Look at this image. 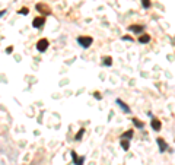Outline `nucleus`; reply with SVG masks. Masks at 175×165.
I'll return each instance as SVG.
<instances>
[{
    "label": "nucleus",
    "instance_id": "f257e3e1",
    "mask_svg": "<svg viewBox=\"0 0 175 165\" xmlns=\"http://www.w3.org/2000/svg\"><path fill=\"white\" fill-rule=\"evenodd\" d=\"M93 39L92 37H85V35H82V37H77V44L80 45L82 48H89L91 45H92Z\"/></svg>",
    "mask_w": 175,
    "mask_h": 165
},
{
    "label": "nucleus",
    "instance_id": "f03ea898",
    "mask_svg": "<svg viewBox=\"0 0 175 165\" xmlns=\"http://www.w3.org/2000/svg\"><path fill=\"white\" fill-rule=\"evenodd\" d=\"M50 47V41L45 38H41L37 43V50H38L39 53H44V51H47V48Z\"/></svg>",
    "mask_w": 175,
    "mask_h": 165
},
{
    "label": "nucleus",
    "instance_id": "7ed1b4c3",
    "mask_svg": "<svg viewBox=\"0 0 175 165\" xmlns=\"http://www.w3.org/2000/svg\"><path fill=\"white\" fill-rule=\"evenodd\" d=\"M70 155H71V158H73V164L75 165H83L85 164V156H77V154L75 152V151H71L70 152Z\"/></svg>",
    "mask_w": 175,
    "mask_h": 165
},
{
    "label": "nucleus",
    "instance_id": "20e7f679",
    "mask_svg": "<svg viewBox=\"0 0 175 165\" xmlns=\"http://www.w3.org/2000/svg\"><path fill=\"white\" fill-rule=\"evenodd\" d=\"M44 23H45V19H44L43 16H37V18H34L32 27L35 28V29H39V28L44 27Z\"/></svg>",
    "mask_w": 175,
    "mask_h": 165
},
{
    "label": "nucleus",
    "instance_id": "39448f33",
    "mask_svg": "<svg viewBox=\"0 0 175 165\" xmlns=\"http://www.w3.org/2000/svg\"><path fill=\"white\" fill-rule=\"evenodd\" d=\"M156 143H158V146H159V152H161V154H164L165 151H166V149L169 148V146H168V143L165 142V140H164L162 138H158V139H156Z\"/></svg>",
    "mask_w": 175,
    "mask_h": 165
},
{
    "label": "nucleus",
    "instance_id": "423d86ee",
    "mask_svg": "<svg viewBox=\"0 0 175 165\" xmlns=\"http://www.w3.org/2000/svg\"><path fill=\"white\" fill-rule=\"evenodd\" d=\"M128 31H131V32H134V34H140V35H142L143 31H144V25H130V27H128Z\"/></svg>",
    "mask_w": 175,
    "mask_h": 165
},
{
    "label": "nucleus",
    "instance_id": "0eeeda50",
    "mask_svg": "<svg viewBox=\"0 0 175 165\" xmlns=\"http://www.w3.org/2000/svg\"><path fill=\"white\" fill-rule=\"evenodd\" d=\"M115 102H117V104L120 105V108L123 110V113H126V114H130V113H131L130 107H128V105H127L126 102H124V101H121L120 98H118V99H115Z\"/></svg>",
    "mask_w": 175,
    "mask_h": 165
},
{
    "label": "nucleus",
    "instance_id": "6e6552de",
    "mask_svg": "<svg viewBox=\"0 0 175 165\" xmlns=\"http://www.w3.org/2000/svg\"><path fill=\"white\" fill-rule=\"evenodd\" d=\"M150 127H152L155 132H159V130L162 129V123H161V120H158V118H152V120H150Z\"/></svg>",
    "mask_w": 175,
    "mask_h": 165
},
{
    "label": "nucleus",
    "instance_id": "1a4fd4ad",
    "mask_svg": "<svg viewBox=\"0 0 175 165\" xmlns=\"http://www.w3.org/2000/svg\"><path fill=\"white\" fill-rule=\"evenodd\" d=\"M139 43H140V44H148V43H150V35H149V34H142V35L139 37Z\"/></svg>",
    "mask_w": 175,
    "mask_h": 165
},
{
    "label": "nucleus",
    "instance_id": "9d476101",
    "mask_svg": "<svg viewBox=\"0 0 175 165\" xmlns=\"http://www.w3.org/2000/svg\"><path fill=\"white\" fill-rule=\"evenodd\" d=\"M131 123H133V124H134V127H137L139 130L144 129V123H143V121H140V120H137L136 117H134V118H131Z\"/></svg>",
    "mask_w": 175,
    "mask_h": 165
},
{
    "label": "nucleus",
    "instance_id": "9b49d317",
    "mask_svg": "<svg viewBox=\"0 0 175 165\" xmlns=\"http://www.w3.org/2000/svg\"><path fill=\"white\" fill-rule=\"evenodd\" d=\"M111 64H112V57H109V56H104V57H102V66L109 67Z\"/></svg>",
    "mask_w": 175,
    "mask_h": 165
},
{
    "label": "nucleus",
    "instance_id": "f8f14e48",
    "mask_svg": "<svg viewBox=\"0 0 175 165\" xmlns=\"http://www.w3.org/2000/svg\"><path fill=\"white\" fill-rule=\"evenodd\" d=\"M35 7H37V10H39V12H45V15H50V9L48 7H47V6L45 5H37L35 6Z\"/></svg>",
    "mask_w": 175,
    "mask_h": 165
},
{
    "label": "nucleus",
    "instance_id": "ddd939ff",
    "mask_svg": "<svg viewBox=\"0 0 175 165\" xmlns=\"http://www.w3.org/2000/svg\"><path fill=\"white\" fill-rule=\"evenodd\" d=\"M133 134H134V130H127L126 133L121 134V139H127V140H130V139L133 138Z\"/></svg>",
    "mask_w": 175,
    "mask_h": 165
},
{
    "label": "nucleus",
    "instance_id": "4468645a",
    "mask_svg": "<svg viewBox=\"0 0 175 165\" xmlns=\"http://www.w3.org/2000/svg\"><path fill=\"white\" fill-rule=\"evenodd\" d=\"M120 145H121V148L124 149V151H128V149H130V142H128L127 139H121Z\"/></svg>",
    "mask_w": 175,
    "mask_h": 165
},
{
    "label": "nucleus",
    "instance_id": "2eb2a0df",
    "mask_svg": "<svg viewBox=\"0 0 175 165\" xmlns=\"http://www.w3.org/2000/svg\"><path fill=\"white\" fill-rule=\"evenodd\" d=\"M85 132H86V130H85V129H80V130H79V132H77V134L76 136H75V140H80V139L83 138V134H85Z\"/></svg>",
    "mask_w": 175,
    "mask_h": 165
},
{
    "label": "nucleus",
    "instance_id": "dca6fc26",
    "mask_svg": "<svg viewBox=\"0 0 175 165\" xmlns=\"http://www.w3.org/2000/svg\"><path fill=\"white\" fill-rule=\"evenodd\" d=\"M142 6L143 9H150L152 3H150V0H142Z\"/></svg>",
    "mask_w": 175,
    "mask_h": 165
},
{
    "label": "nucleus",
    "instance_id": "f3484780",
    "mask_svg": "<svg viewBox=\"0 0 175 165\" xmlns=\"http://www.w3.org/2000/svg\"><path fill=\"white\" fill-rule=\"evenodd\" d=\"M18 13H21V15H28V13H29V10H28V7H22V9L18 12Z\"/></svg>",
    "mask_w": 175,
    "mask_h": 165
},
{
    "label": "nucleus",
    "instance_id": "a211bd4d",
    "mask_svg": "<svg viewBox=\"0 0 175 165\" xmlns=\"http://www.w3.org/2000/svg\"><path fill=\"white\" fill-rule=\"evenodd\" d=\"M93 97H95V99H102V95H101V92H93Z\"/></svg>",
    "mask_w": 175,
    "mask_h": 165
},
{
    "label": "nucleus",
    "instance_id": "6ab92c4d",
    "mask_svg": "<svg viewBox=\"0 0 175 165\" xmlns=\"http://www.w3.org/2000/svg\"><path fill=\"white\" fill-rule=\"evenodd\" d=\"M123 39H124V41H133V38H131V37H128V35H124V37H123Z\"/></svg>",
    "mask_w": 175,
    "mask_h": 165
},
{
    "label": "nucleus",
    "instance_id": "aec40b11",
    "mask_svg": "<svg viewBox=\"0 0 175 165\" xmlns=\"http://www.w3.org/2000/svg\"><path fill=\"white\" fill-rule=\"evenodd\" d=\"M12 51H13V47H7V48H6V53H7V54H10Z\"/></svg>",
    "mask_w": 175,
    "mask_h": 165
}]
</instances>
